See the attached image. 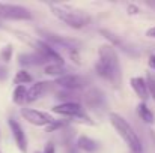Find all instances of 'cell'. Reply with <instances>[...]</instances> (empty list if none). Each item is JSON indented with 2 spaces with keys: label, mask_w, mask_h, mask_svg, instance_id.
<instances>
[{
  "label": "cell",
  "mask_w": 155,
  "mask_h": 153,
  "mask_svg": "<svg viewBox=\"0 0 155 153\" xmlns=\"http://www.w3.org/2000/svg\"><path fill=\"white\" fill-rule=\"evenodd\" d=\"M97 74L113 84L114 87H119L122 83V69L119 63L117 53L111 45H103L98 53V60L95 63Z\"/></svg>",
  "instance_id": "6da1fadb"
},
{
  "label": "cell",
  "mask_w": 155,
  "mask_h": 153,
  "mask_svg": "<svg viewBox=\"0 0 155 153\" xmlns=\"http://www.w3.org/2000/svg\"><path fill=\"white\" fill-rule=\"evenodd\" d=\"M110 119V123L113 125V128L117 131V134L122 137V140L127 143V146L130 147L131 153H142L143 152V146H142V141L137 135V132L131 128V125L119 114L116 113H110L108 116Z\"/></svg>",
  "instance_id": "7a4b0ae2"
},
{
  "label": "cell",
  "mask_w": 155,
  "mask_h": 153,
  "mask_svg": "<svg viewBox=\"0 0 155 153\" xmlns=\"http://www.w3.org/2000/svg\"><path fill=\"white\" fill-rule=\"evenodd\" d=\"M50 11L53 12L54 17H57L60 21H63L65 24H68L69 27H74V29H83L84 26H87L91 23V17L81 11L56 6V5H50Z\"/></svg>",
  "instance_id": "3957f363"
},
{
  "label": "cell",
  "mask_w": 155,
  "mask_h": 153,
  "mask_svg": "<svg viewBox=\"0 0 155 153\" xmlns=\"http://www.w3.org/2000/svg\"><path fill=\"white\" fill-rule=\"evenodd\" d=\"M38 33L45 39V42H48L50 45L54 47H59V48H63V50L69 51H78V48L81 47V42L74 39V38H68V36H62V35H57L54 32H48V30H42L39 29Z\"/></svg>",
  "instance_id": "277c9868"
},
{
  "label": "cell",
  "mask_w": 155,
  "mask_h": 153,
  "mask_svg": "<svg viewBox=\"0 0 155 153\" xmlns=\"http://www.w3.org/2000/svg\"><path fill=\"white\" fill-rule=\"evenodd\" d=\"M53 111L56 114H60V116H65L69 119H75V120H80V122H84L89 125L94 123L91 120V117L87 116V113L84 111V108L78 102H62V104L56 105L53 108Z\"/></svg>",
  "instance_id": "5b68a950"
},
{
  "label": "cell",
  "mask_w": 155,
  "mask_h": 153,
  "mask_svg": "<svg viewBox=\"0 0 155 153\" xmlns=\"http://www.w3.org/2000/svg\"><path fill=\"white\" fill-rule=\"evenodd\" d=\"M32 17H33L32 12L21 5L0 3V18H3V20L24 21V20H32Z\"/></svg>",
  "instance_id": "8992f818"
},
{
  "label": "cell",
  "mask_w": 155,
  "mask_h": 153,
  "mask_svg": "<svg viewBox=\"0 0 155 153\" xmlns=\"http://www.w3.org/2000/svg\"><path fill=\"white\" fill-rule=\"evenodd\" d=\"M100 33L103 35L108 42H110V45H111V47L122 50L127 56H130V57H139V56H140L139 50H137L133 44H130L127 39H124L120 35H116L114 32L107 30V29H101V30H100Z\"/></svg>",
  "instance_id": "52a82bcc"
},
{
  "label": "cell",
  "mask_w": 155,
  "mask_h": 153,
  "mask_svg": "<svg viewBox=\"0 0 155 153\" xmlns=\"http://www.w3.org/2000/svg\"><path fill=\"white\" fill-rule=\"evenodd\" d=\"M56 84L59 87H62L63 90H68V92H77V90H81L84 87H87L89 84V78L83 77V75H78V74H68L65 77H60L56 80Z\"/></svg>",
  "instance_id": "ba28073f"
},
{
  "label": "cell",
  "mask_w": 155,
  "mask_h": 153,
  "mask_svg": "<svg viewBox=\"0 0 155 153\" xmlns=\"http://www.w3.org/2000/svg\"><path fill=\"white\" fill-rule=\"evenodd\" d=\"M21 116L29 123L36 125V126H48L54 122V119L48 113L38 111V110H33V108H21Z\"/></svg>",
  "instance_id": "9c48e42d"
},
{
  "label": "cell",
  "mask_w": 155,
  "mask_h": 153,
  "mask_svg": "<svg viewBox=\"0 0 155 153\" xmlns=\"http://www.w3.org/2000/svg\"><path fill=\"white\" fill-rule=\"evenodd\" d=\"M8 125H9V129H11V134L14 137V141H15L17 147L20 149V152L26 153L27 152V137H26L24 129L21 128V125L14 117L8 119Z\"/></svg>",
  "instance_id": "30bf717a"
},
{
  "label": "cell",
  "mask_w": 155,
  "mask_h": 153,
  "mask_svg": "<svg viewBox=\"0 0 155 153\" xmlns=\"http://www.w3.org/2000/svg\"><path fill=\"white\" fill-rule=\"evenodd\" d=\"M83 101L86 104V107L98 111V110H103L105 107V95L103 93V90L92 87V89L86 90V93L83 95Z\"/></svg>",
  "instance_id": "8fae6325"
},
{
  "label": "cell",
  "mask_w": 155,
  "mask_h": 153,
  "mask_svg": "<svg viewBox=\"0 0 155 153\" xmlns=\"http://www.w3.org/2000/svg\"><path fill=\"white\" fill-rule=\"evenodd\" d=\"M57 84L56 83H50V81H39V83H35L29 90H27V102H33L39 98H42L44 95L54 92V87Z\"/></svg>",
  "instance_id": "7c38bea8"
},
{
  "label": "cell",
  "mask_w": 155,
  "mask_h": 153,
  "mask_svg": "<svg viewBox=\"0 0 155 153\" xmlns=\"http://www.w3.org/2000/svg\"><path fill=\"white\" fill-rule=\"evenodd\" d=\"M35 48H36L35 51H38L41 56H44L50 63H60V65H63L62 56L54 50L48 42H45V41H36L35 42Z\"/></svg>",
  "instance_id": "4fadbf2b"
},
{
  "label": "cell",
  "mask_w": 155,
  "mask_h": 153,
  "mask_svg": "<svg viewBox=\"0 0 155 153\" xmlns=\"http://www.w3.org/2000/svg\"><path fill=\"white\" fill-rule=\"evenodd\" d=\"M18 63L23 65V66H39V65H50V62L41 56L38 51H33V53H21L18 54Z\"/></svg>",
  "instance_id": "5bb4252c"
},
{
  "label": "cell",
  "mask_w": 155,
  "mask_h": 153,
  "mask_svg": "<svg viewBox=\"0 0 155 153\" xmlns=\"http://www.w3.org/2000/svg\"><path fill=\"white\" fill-rule=\"evenodd\" d=\"M130 84H131V89L134 90V93L142 99V102H146L149 98V89H148V84H146V80H143L142 77H134L130 80Z\"/></svg>",
  "instance_id": "9a60e30c"
},
{
  "label": "cell",
  "mask_w": 155,
  "mask_h": 153,
  "mask_svg": "<svg viewBox=\"0 0 155 153\" xmlns=\"http://www.w3.org/2000/svg\"><path fill=\"white\" fill-rule=\"evenodd\" d=\"M77 147L87 153H94L100 149V144H98V141H95L94 138H91L87 135H80L77 140Z\"/></svg>",
  "instance_id": "2e32d148"
},
{
  "label": "cell",
  "mask_w": 155,
  "mask_h": 153,
  "mask_svg": "<svg viewBox=\"0 0 155 153\" xmlns=\"http://www.w3.org/2000/svg\"><path fill=\"white\" fill-rule=\"evenodd\" d=\"M44 71H45L47 75H53V77H57V78L65 77V75L69 74V69L65 65H60V63H50V65L45 66Z\"/></svg>",
  "instance_id": "e0dca14e"
},
{
  "label": "cell",
  "mask_w": 155,
  "mask_h": 153,
  "mask_svg": "<svg viewBox=\"0 0 155 153\" xmlns=\"http://www.w3.org/2000/svg\"><path fill=\"white\" fill-rule=\"evenodd\" d=\"M137 114H139V117H140L145 123H148V125H152L155 122L154 113L148 108L146 102H140V104L137 105Z\"/></svg>",
  "instance_id": "ac0fdd59"
},
{
  "label": "cell",
  "mask_w": 155,
  "mask_h": 153,
  "mask_svg": "<svg viewBox=\"0 0 155 153\" xmlns=\"http://www.w3.org/2000/svg\"><path fill=\"white\" fill-rule=\"evenodd\" d=\"M27 90L29 89H26L24 86H17L12 93V101L17 105H24L27 102Z\"/></svg>",
  "instance_id": "d6986e66"
},
{
  "label": "cell",
  "mask_w": 155,
  "mask_h": 153,
  "mask_svg": "<svg viewBox=\"0 0 155 153\" xmlns=\"http://www.w3.org/2000/svg\"><path fill=\"white\" fill-rule=\"evenodd\" d=\"M14 83H15L17 86L29 84V83H32V75H30L27 71L21 69V71H18V72H17V75H15V78H14Z\"/></svg>",
  "instance_id": "ffe728a7"
},
{
  "label": "cell",
  "mask_w": 155,
  "mask_h": 153,
  "mask_svg": "<svg viewBox=\"0 0 155 153\" xmlns=\"http://www.w3.org/2000/svg\"><path fill=\"white\" fill-rule=\"evenodd\" d=\"M66 125H68V122H66V120H54L51 125H48V126H47L45 132H56V131H59V129H63Z\"/></svg>",
  "instance_id": "44dd1931"
},
{
  "label": "cell",
  "mask_w": 155,
  "mask_h": 153,
  "mask_svg": "<svg viewBox=\"0 0 155 153\" xmlns=\"http://www.w3.org/2000/svg\"><path fill=\"white\" fill-rule=\"evenodd\" d=\"M146 84H148V89H149V95L154 98V101H155V75L154 74H148Z\"/></svg>",
  "instance_id": "7402d4cb"
},
{
  "label": "cell",
  "mask_w": 155,
  "mask_h": 153,
  "mask_svg": "<svg viewBox=\"0 0 155 153\" xmlns=\"http://www.w3.org/2000/svg\"><path fill=\"white\" fill-rule=\"evenodd\" d=\"M11 56H12V45L8 44L5 48H2V51H0V57H2L3 62H9V60H11Z\"/></svg>",
  "instance_id": "603a6c76"
},
{
  "label": "cell",
  "mask_w": 155,
  "mask_h": 153,
  "mask_svg": "<svg viewBox=\"0 0 155 153\" xmlns=\"http://www.w3.org/2000/svg\"><path fill=\"white\" fill-rule=\"evenodd\" d=\"M8 75H9L8 68H6V66H3V65H0V81H5V80L8 78Z\"/></svg>",
  "instance_id": "cb8c5ba5"
},
{
  "label": "cell",
  "mask_w": 155,
  "mask_h": 153,
  "mask_svg": "<svg viewBox=\"0 0 155 153\" xmlns=\"http://www.w3.org/2000/svg\"><path fill=\"white\" fill-rule=\"evenodd\" d=\"M42 153H56L54 144H53V143H47V146H45V149H44V152Z\"/></svg>",
  "instance_id": "d4e9b609"
},
{
  "label": "cell",
  "mask_w": 155,
  "mask_h": 153,
  "mask_svg": "<svg viewBox=\"0 0 155 153\" xmlns=\"http://www.w3.org/2000/svg\"><path fill=\"white\" fill-rule=\"evenodd\" d=\"M148 63H149V68L155 71V54H151V56H149V60H148Z\"/></svg>",
  "instance_id": "484cf974"
},
{
  "label": "cell",
  "mask_w": 155,
  "mask_h": 153,
  "mask_svg": "<svg viewBox=\"0 0 155 153\" xmlns=\"http://www.w3.org/2000/svg\"><path fill=\"white\" fill-rule=\"evenodd\" d=\"M146 36H149V38H154V39H155V26L146 30Z\"/></svg>",
  "instance_id": "4316f807"
},
{
  "label": "cell",
  "mask_w": 155,
  "mask_h": 153,
  "mask_svg": "<svg viewBox=\"0 0 155 153\" xmlns=\"http://www.w3.org/2000/svg\"><path fill=\"white\" fill-rule=\"evenodd\" d=\"M152 137H154V141H155V135H152Z\"/></svg>",
  "instance_id": "83f0119b"
},
{
  "label": "cell",
  "mask_w": 155,
  "mask_h": 153,
  "mask_svg": "<svg viewBox=\"0 0 155 153\" xmlns=\"http://www.w3.org/2000/svg\"><path fill=\"white\" fill-rule=\"evenodd\" d=\"M35 153H39V152H35Z\"/></svg>",
  "instance_id": "f1b7e54d"
},
{
  "label": "cell",
  "mask_w": 155,
  "mask_h": 153,
  "mask_svg": "<svg viewBox=\"0 0 155 153\" xmlns=\"http://www.w3.org/2000/svg\"><path fill=\"white\" fill-rule=\"evenodd\" d=\"M0 153H2V152H0Z\"/></svg>",
  "instance_id": "f546056e"
}]
</instances>
